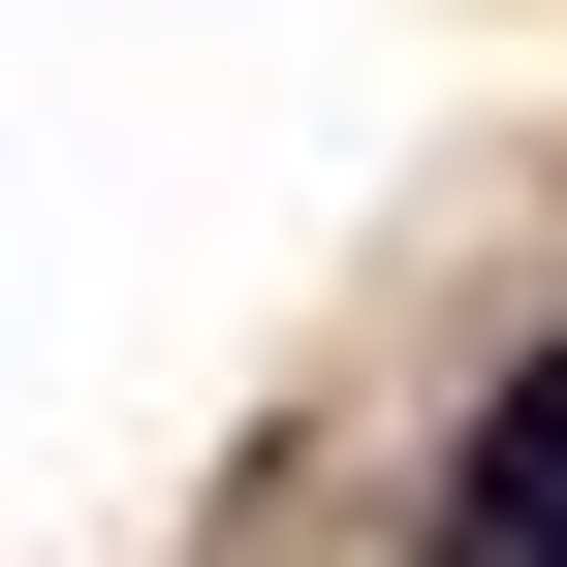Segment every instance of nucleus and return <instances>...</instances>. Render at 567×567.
Segmentation results:
<instances>
[{
  "instance_id": "nucleus-1",
  "label": "nucleus",
  "mask_w": 567,
  "mask_h": 567,
  "mask_svg": "<svg viewBox=\"0 0 567 567\" xmlns=\"http://www.w3.org/2000/svg\"><path fill=\"white\" fill-rule=\"evenodd\" d=\"M442 567H567V347L473 410V505H442Z\"/></svg>"
}]
</instances>
